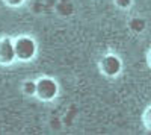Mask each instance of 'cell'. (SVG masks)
Returning <instances> with one entry per match:
<instances>
[{
  "mask_svg": "<svg viewBox=\"0 0 151 135\" xmlns=\"http://www.w3.org/2000/svg\"><path fill=\"white\" fill-rule=\"evenodd\" d=\"M116 5L119 8H129L132 5V0H116Z\"/></svg>",
  "mask_w": 151,
  "mask_h": 135,
  "instance_id": "cell-8",
  "label": "cell"
},
{
  "mask_svg": "<svg viewBox=\"0 0 151 135\" xmlns=\"http://www.w3.org/2000/svg\"><path fill=\"white\" fill-rule=\"evenodd\" d=\"M15 59V49H14V41L9 38H2L0 40V64H11Z\"/></svg>",
  "mask_w": 151,
  "mask_h": 135,
  "instance_id": "cell-4",
  "label": "cell"
},
{
  "mask_svg": "<svg viewBox=\"0 0 151 135\" xmlns=\"http://www.w3.org/2000/svg\"><path fill=\"white\" fill-rule=\"evenodd\" d=\"M144 26H145V23H144L142 20H134V21H132V28H133L134 30H137V32H141V30L144 29Z\"/></svg>",
  "mask_w": 151,
  "mask_h": 135,
  "instance_id": "cell-6",
  "label": "cell"
},
{
  "mask_svg": "<svg viewBox=\"0 0 151 135\" xmlns=\"http://www.w3.org/2000/svg\"><path fill=\"white\" fill-rule=\"evenodd\" d=\"M145 120H147V125H148V128L151 129V108L147 111V115H145Z\"/></svg>",
  "mask_w": 151,
  "mask_h": 135,
  "instance_id": "cell-9",
  "label": "cell"
},
{
  "mask_svg": "<svg viewBox=\"0 0 151 135\" xmlns=\"http://www.w3.org/2000/svg\"><path fill=\"white\" fill-rule=\"evenodd\" d=\"M3 2H5L8 6H20L24 0H3Z\"/></svg>",
  "mask_w": 151,
  "mask_h": 135,
  "instance_id": "cell-7",
  "label": "cell"
},
{
  "mask_svg": "<svg viewBox=\"0 0 151 135\" xmlns=\"http://www.w3.org/2000/svg\"><path fill=\"white\" fill-rule=\"evenodd\" d=\"M14 49L15 58H18L20 61H29L36 53V43L30 36H20L14 41Z\"/></svg>",
  "mask_w": 151,
  "mask_h": 135,
  "instance_id": "cell-1",
  "label": "cell"
},
{
  "mask_svg": "<svg viewBox=\"0 0 151 135\" xmlns=\"http://www.w3.org/2000/svg\"><path fill=\"white\" fill-rule=\"evenodd\" d=\"M150 61H151V58H150Z\"/></svg>",
  "mask_w": 151,
  "mask_h": 135,
  "instance_id": "cell-10",
  "label": "cell"
},
{
  "mask_svg": "<svg viewBox=\"0 0 151 135\" xmlns=\"http://www.w3.org/2000/svg\"><path fill=\"white\" fill-rule=\"evenodd\" d=\"M58 83L55 79H50V78H42L36 82V94L40 99L42 100H52L56 97L58 94Z\"/></svg>",
  "mask_w": 151,
  "mask_h": 135,
  "instance_id": "cell-2",
  "label": "cell"
},
{
  "mask_svg": "<svg viewBox=\"0 0 151 135\" xmlns=\"http://www.w3.org/2000/svg\"><path fill=\"white\" fill-rule=\"evenodd\" d=\"M23 91L27 96H35L36 94V82L33 81H26L23 85Z\"/></svg>",
  "mask_w": 151,
  "mask_h": 135,
  "instance_id": "cell-5",
  "label": "cell"
},
{
  "mask_svg": "<svg viewBox=\"0 0 151 135\" xmlns=\"http://www.w3.org/2000/svg\"><path fill=\"white\" fill-rule=\"evenodd\" d=\"M100 67H101V70L106 76H116L121 71V61L115 55H107L101 59Z\"/></svg>",
  "mask_w": 151,
  "mask_h": 135,
  "instance_id": "cell-3",
  "label": "cell"
}]
</instances>
